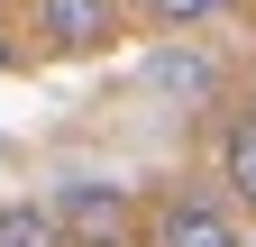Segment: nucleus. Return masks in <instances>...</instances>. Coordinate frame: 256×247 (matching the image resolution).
Wrapping results in <instances>:
<instances>
[{
    "label": "nucleus",
    "mask_w": 256,
    "mask_h": 247,
    "mask_svg": "<svg viewBox=\"0 0 256 247\" xmlns=\"http://www.w3.org/2000/svg\"><path fill=\"white\" fill-rule=\"evenodd\" d=\"M238 220H247V210H238L229 192L174 183V192L146 210V247H247V238H238Z\"/></svg>",
    "instance_id": "1"
},
{
    "label": "nucleus",
    "mask_w": 256,
    "mask_h": 247,
    "mask_svg": "<svg viewBox=\"0 0 256 247\" xmlns=\"http://www.w3.org/2000/svg\"><path fill=\"white\" fill-rule=\"evenodd\" d=\"M55 229L64 247H128L138 202H128V183H55Z\"/></svg>",
    "instance_id": "2"
},
{
    "label": "nucleus",
    "mask_w": 256,
    "mask_h": 247,
    "mask_svg": "<svg viewBox=\"0 0 256 247\" xmlns=\"http://www.w3.org/2000/svg\"><path fill=\"white\" fill-rule=\"evenodd\" d=\"M37 46L46 55H101V46H119V0H37Z\"/></svg>",
    "instance_id": "3"
},
{
    "label": "nucleus",
    "mask_w": 256,
    "mask_h": 247,
    "mask_svg": "<svg viewBox=\"0 0 256 247\" xmlns=\"http://www.w3.org/2000/svg\"><path fill=\"white\" fill-rule=\"evenodd\" d=\"M220 192L256 220V110H238L229 128H220Z\"/></svg>",
    "instance_id": "4"
},
{
    "label": "nucleus",
    "mask_w": 256,
    "mask_h": 247,
    "mask_svg": "<svg viewBox=\"0 0 256 247\" xmlns=\"http://www.w3.org/2000/svg\"><path fill=\"white\" fill-rule=\"evenodd\" d=\"M0 247H64L55 202H0Z\"/></svg>",
    "instance_id": "5"
},
{
    "label": "nucleus",
    "mask_w": 256,
    "mask_h": 247,
    "mask_svg": "<svg viewBox=\"0 0 256 247\" xmlns=\"http://www.w3.org/2000/svg\"><path fill=\"white\" fill-rule=\"evenodd\" d=\"M138 10H146L156 28H210V18H229L238 0H138Z\"/></svg>",
    "instance_id": "6"
},
{
    "label": "nucleus",
    "mask_w": 256,
    "mask_h": 247,
    "mask_svg": "<svg viewBox=\"0 0 256 247\" xmlns=\"http://www.w3.org/2000/svg\"><path fill=\"white\" fill-rule=\"evenodd\" d=\"M146 82H156V92H183V101H202V92H210V64H192V55H156Z\"/></svg>",
    "instance_id": "7"
},
{
    "label": "nucleus",
    "mask_w": 256,
    "mask_h": 247,
    "mask_svg": "<svg viewBox=\"0 0 256 247\" xmlns=\"http://www.w3.org/2000/svg\"><path fill=\"white\" fill-rule=\"evenodd\" d=\"M10 64H18V46H10V37H0V74H10Z\"/></svg>",
    "instance_id": "8"
},
{
    "label": "nucleus",
    "mask_w": 256,
    "mask_h": 247,
    "mask_svg": "<svg viewBox=\"0 0 256 247\" xmlns=\"http://www.w3.org/2000/svg\"><path fill=\"white\" fill-rule=\"evenodd\" d=\"M247 110H256V82H247Z\"/></svg>",
    "instance_id": "9"
}]
</instances>
